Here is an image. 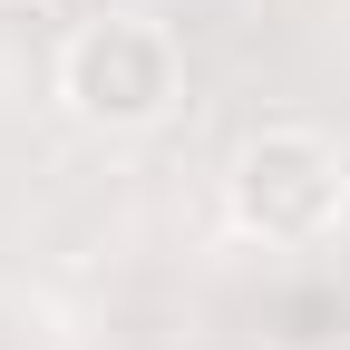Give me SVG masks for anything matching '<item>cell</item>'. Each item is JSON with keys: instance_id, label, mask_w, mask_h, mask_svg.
<instances>
[{"instance_id": "obj_1", "label": "cell", "mask_w": 350, "mask_h": 350, "mask_svg": "<svg viewBox=\"0 0 350 350\" xmlns=\"http://www.w3.org/2000/svg\"><path fill=\"white\" fill-rule=\"evenodd\" d=\"M59 98L78 126H98V137H146V126L175 117L185 98V49H175V29L146 20V10H98L68 29L59 49Z\"/></svg>"}, {"instance_id": "obj_2", "label": "cell", "mask_w": 350, "mask_h": 350, "mask_svg": "<svg viewBox=\"0 0 350 350\" xmlns=\"http://www.w3.org/2000/svg\"><path fill=\"white\" fill-rule=\"evenodd\" d=\"M224 214L253 243H321L350 214V165L321 126H253L224 165Z\"/></svg>"}]
</instances>
